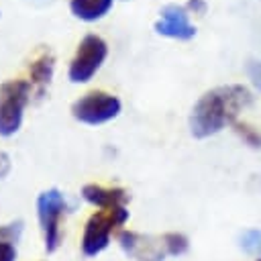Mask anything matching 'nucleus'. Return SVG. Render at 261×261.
<instances>
[{"mask_svg": "<svg viewBox=\"0 0 261 261\" xmlns=\"http://www.w3.org/2000/svg\"><path fill=\"white\" fill-rule=\"evenodd\" d=\"M251 104V92L245 86H220L194 104L190 112V130L196 139H206L220 133L226 124H232L239 112Z\"/></svg>", "mask_w": 261, "mask_h": 261, "instance_id": "f257e3e1", "label": "nucleus"}, {"mask_svg": "<svg viewBox=\"0 0 261 261\" xmlns=\"http://www.w3.org/2000/svg\"><path fill=\"white\" fill-rule=\"evenodd\" d=\"M126 220H128V210L124 206L94 212L88 218L86 228H84V237H82L84 255L86 257H96L98 253H102L110 243V234L118 226H122Z\"/></svg>", "mask_w": 261, "mask_h": 261, "instance_id": "f03ea898", "label": "nucleus"}, {"mask_svg": "<svg viewBox=\"0 0 261 261\" xmlns=\"http://www.w3.org/2000/svg\"><path fill=\"white\" fill-rule=\"evenodd\" d=\"M31 86L33 84L27 80H8L0 84V137H12L20 128Z\"/></svg>", "mask_w": 261, "mask_h": 261, "instance_id": "7ed1b4c3", "label": "nucleus"}, {"mask_svg": "<svg viewBox=\"0 0 261 261\" xmlns=\"http://www.w3.org/2000/svg\"><path fill=\"white\" fill-rule=\"evenodd\" d=\"M67 210V202L65 196L57 190H45L39 194L37 198V216H39V224H41V232H43V241H45V251L53 253L57 251L59 243H61V216Z\"/></svg>", "mask_w": 261, "mask_h": 261, "instance_id": "20e7f679", "label": "nucleus"}, {"mask_svg": "<svg viewBox=\"0 0 261 261\" xmlns=\"http://www.w3.org/2000/svg\"><path fill=\"white\" fill-rule=\"evenodd\" d=\"M120 108L122 104L116 96L102 92V90H94V92L84 94L71 104V116L77 122L96 126V124H104L116 118L120 114Z\"/></svg>", "mask_w": 261, "mask_h": 261, "instance_id": "39448f33", "label": "nucleus"}, {"mask_svg": "<svg viewBox=\"0 0 261 261\" xmlns=\"http://www.w3.org/2000/svg\"><path fill=\"white\" fill-rule=\"evenodd\" d=\"M108 55V45L102 37L98 35H86L80 45L77 51L69 63L67 69V77L73 84H86L94 77V73L100 69V65L104 63Z\"/></svg>", "mask_w": 261, "mask_h": 261, "instance_id": "423d86ee", "label": "nucleus"}, {"mask_svg": "<svg viewBox=\"0 0 261 261\" xmlns=\"http://www.w3.org/2000/svg\"><path fill=\"white\" fill-rule=\"evenodd\" d=\"M161 18L155 22V33L161 37H169V39H179V41H188L196 35V27L190 22L188 10L179 4H167L161 8Z\"/></svg>", "mask_w": 261, "mask_h": 261, "instance_id": "0eeeda50", "label": "nucleus"}, {"mask_svg": "<svg viewBox=\"0 0 261 261\" xmlns=\"http://www.w3.org/2000/svg\"><path fill=\"white\" fill-rule=\"evenodd\" d=\"M118 243L126 255H130L135 261H163L167 251L163 243H149L147 237H141L133 230H120Z\"/></svg>", "mask_w": 261, "mask_h": 261, "instance_id": "6e6552de", "label": "nucleus"}, {"mask_svg": "<svg viewBox=\"0 0 261 261\" xmlns=\"http://www.w3.org/2000/svg\"><path fill=\"white\" fill-rule=\"evenodd\" d=\"M82 198L92 206H98L100 210H108V208L124 206L128 200V194L122 188H104V186L88 184L82 188Z\"/></svg>", "mask_w": 261, "mask_h": 261, "instance_id": "1a4fd4ad", "label": "nucleus"}, {"mask_svg": "<svg viewBox=\"0 0 261 261\" xmlns=\"http://www.w3.org/2000/svg\"><path fill=\"white\" fill-rule=\"evenodd\" d=\"M112 4L114 0H71L69 10L75 18L84 22H94V20H100L104 14H108Z\"/></svg>", "mask_w": 261, "mask_h": 261, "instance_id": "9d476101", "label": "nucleus"}, {"mask_svg": "<svg viewBox=\"0 0 261 261\" xmlns=\"http://www.w3.org/2000/svg\"><path fill=\"white\" fill-rule=\"evenodd\" d=\"M55 69V59L51 53H41L35 61H31L29 71H31V84L39 88V94H43L45 86L51 82Z\"/></svg>", "mask_w": 261, "mask_h": 261, "instance_id": "9b49d317", "label": "nucleus"}, {"mask_svg": "<svg viewBox=\"0 0 261 261\" xmlns=\"http://www.w3.org/2000/svg\"><path fill=\"white\" fill-rule=\"evenodd\" d=\"M239 241H241L239 245H241V249H243L245 253L255 255V257L261 259V230H259V228H247V230L241 234Z\"/></svg>", "mask_w": 261, "mask_h": 261, "instance_id": "f8f14e48", "label": "nucleus"}, {"mask_svg": "<svg viewBox=\"0 0 261 261\" xmlns=\"http://www.w3.org/2000/svg\"><path fill=\"white\" fill-rule=\"evenodd\" d=\"M161 243H163L167 255H181V253H186L188 247H190L188 239H186L184 234H179V232H167V234H163Z\"/></svg>", "mask_w": 261, "mask_h": 261, "instance_id": "ddd939ff", "label": "nucleus"}, {"mask_svg": "<svg viewBox=\"0 0 261 261\" xmlns=\"http://www.w3.org/2000/svg\"><path fill=\"white\" fill-rule=\"evenodd\" d=\"M22 234V220H14L10 224H0V243L16 245Z\"/></svg>", "mask_w": 261, "mask_h": 261, "instance_id": "4468645a", "label": "nucleus"}, {"mask_svg": "<svg viewBox=\"0 0 261 261\" xmlns=\"http://www.w3.org/2000/svg\"><path fill=\"white\" fill-rule=\"evenodd\" d=\"M234 128H237V133H239L251 147H259V145H261V137H259L251 126H247V124H239V122H237Z\"/></svg>", "mask_w": 261, "mask_h": 261, "instance_id": "2eb2a0df", "label": "nucleus"}, {"mask_svg": "<svg viewBox=\"0 0 261 261\" xmlns=\"http://www.w3.org/2000/svg\"><path fill=\"white\" fill-rule=\"evenodd\" d=\"M247 75H249V80L253 82V86L261 92V61L251 59V61L247 63Z\"/></svg>", "mask_w": 261, "mask_h": 261, "instance_id": "dca6fc26", "label": "nucleus"}, {"mask_svg": "<svg viewBox=\"0 0 261 261\" xmlns=\"http://www.w3.org/2000/svg\"><path fill=\"white\" fill-rule=\"evenodd\" d=\"M0 261H16V247L10 243H0Z\"/></svg>", "mask_w": 261, "mask_h": 261, "instance_id": "f3484780", "label": "nucleus"}, {"mask_svg": "<svg viewBox=\"0 0 261 261\" xmlns=\"http://www.w3.org/2000/svg\"><path fill=\"white\" fill-rule=\"evenodd\" d=\"M10 167H12V163H10L8 153L6 151H0V179H4L10 173Z\"/></svg>", "mask_w": 261, "mask_h": 261, "instance_id": "a211bd4d", "label": "nucleus"}, {"mask_svg": "<svg viewBox=\"0 0 261 261\" xmlns=\"http://www.w3.org/2000/svg\"><path fill=\"white\" fill-rule=\"evenodd\" d=\"M188 8L194 10V12H198V14H202L206 10V2L204 0H190L188 2Z\"/></svg>", "mask_w": 261, "mask_h": 261, "instance_id": "6ab92c4d", "label": "nucleus"}, {"mask_svg": "<svg viewBox=\"0 0 261 261\" xmlns=\"http://www.w3.org/2000/svg\"><path fill=\"white\" fill-rule=\"evenodd\" d=\"M257 261H261V259H257Z\"/></svg>", "mask_w": 261, "mask_h": 261, "instance_id": "aec40b11", "label": "nucleus"}]
</instances>
